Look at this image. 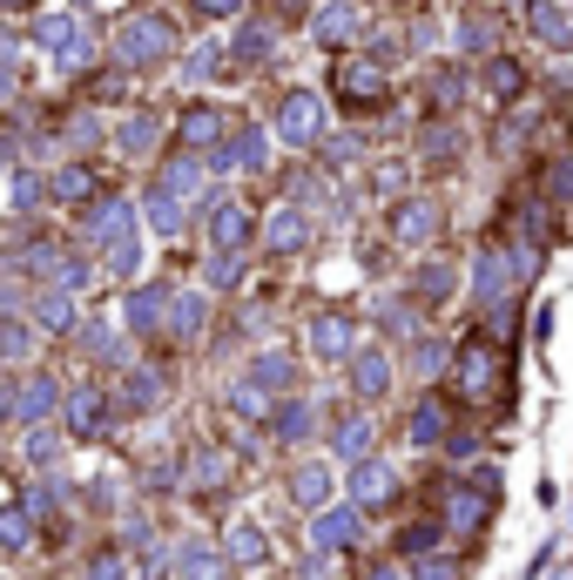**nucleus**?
Listing matches in <instances>:
<instances>
[{
    "label": "nucleus",
    "instance_id": "f257e3e1",
    "mask_svg": "<svg viewBox=\"0 0 573 580\" xmlns=\"http://www.w3.org/2000/svg\"><path fill=\"white\" fill-rule=\"evenodd\" d=\"M122 61L129 68H156V61H169V48H176V34H169V21L163 14H142V21H129L122 27Z\"/></svg>",
    "mask_w": 573,
    "mask_h": 580
},
{
    "label": "nucleus",
    "instance_id": "f03ea898",
    "mask_svg": "<svg viewBox=\"0 0 573 580\" xmlns=\"http://www.w3.org/2000/svg\"><path fill=\"white\" fill-rule=\"evenodd\" d=\"M513 284H520L513 250H492V244H486V250H479V263H473V297L500 311V304H513Z\"/></svg>",
    "mask_w": 573,
    "mask_h": 580
},
{
    "label": "nucleus",
    "instance_id": "7ed1b4c3",
    "mask_svg": "<svg viewBox=\"0 0 573 580\" xmlns=\"http://www.w3.org/2000/svg\"><path fill=\"white\" fill-rule=\"evenodd\" d=\"M318 129H324V102H318L311 88L284 95V108H277V142H290V149H311V142H318Z\"/></svg>",
    "mask_w": 573,
    "mask_h": 580
},
{
    "label": "nucleus",
    "instance_id": "20e7f679",
    "mask_svg": "<svg viewBox=\"0 0 573 580\" xmlns=\"http://www.w3.org/2000/svg\"><path fill=\"white\" fill-rule=\"evenodd\" d=\"M210 163L216 169H263V163H271V135H263V129H237V135H223L210 149Z\"/></svg>",
    "mask_w": 573,
    "mask_h": 580
},
{
    "label": "nucleus",
    "instance_id": "39448f33",
    "mask_svg": "<svg viewBox=\"0 0 573 580\" xmlns=\"http://www.w3.org/2000/svg\"><path fill=\"white\" fill-rule=\"evenodd\" d=\"M358 27H365L358 0H324V8L311 14V34H318L324 48H344V42H358Z\"/></svg>",
    "mask_w": 573,
    "mask_h": 580
},
{
    "label": "nucleus",
    "instance_id": "423d86ee",
    "mask_svg": "<svg viewBox=\"0 0 573 580\" xmlns=\"http://www.w3.org/2000/svg\"><path fill=\"white\" fill-rule=\"evenodd\" d=\"M486 499H500V493H486V486H452V493H445V526H452V533H479V526H486Z\"/></svg>",
    "mask_w": 573,
    "mask_h": 580
},
{
    "label": "nucleus",
    "instance_id": "0eeeda50",
    "mask_svg": "<svg viewBox=\"0 0 573 580\" xmlns=\"http://www.w3.org/2000/svg\"><path fill=\"white\" fill-rule=\"evenodd\" d=\"M129 229H135V203L129 197H108V203L88 210V244H122Z\"/></svg>",
    "mask_w": 573,
    "mask_h": 580
},
{
    "label": "nucleus",
    "instance_id": "6e6552de",
    "mask_svg": "<svg viewBox=\"0 0 573 580\" xmlns=\"http://www.w3.org/2000/svg\"><path fill=\"white\" fill-rule=\"evenodd\" d=\"M68 433H74V439H102V433H108V405H102L95 384L68 392Z\"/></svg>",
    "mask_w": 573,
    "mask_h": 580
},
{
    "label": "nucleus",
    "instance_id": "1a4fd4ad",
    "mask_svg": "<svg viewBox=\"0 0 573 580\" xmlns=\"http://www.w3.org/2000/svg\"><path fill=\"white\" fill-rule=\"evenodd\" d=\"M243 237H250V210H243L237 197H216V203H210V244H216V250H237Z\"/></svg>",
    "mask_w": 573,
    "mask_h": 580
},
{
    "label": "nucleus",
    "instance_id": "9d476101",
    "mask_svg": "<svg viewBox=\"0 0 573 580\" xmlns=\"http://www.w3.org/2000/svg\"><path fill=\"white\" fill-rule=\"evenodd\" d=\"M392 237H398V244H432V237H439V203H432V197H411V203L392 216Z\"/></svg>",
    "mask_w": 573,
    "mask_h": 580
},
{
    "label": "nucleus",
    "instance_id": "9b49d317",
    "mask_svg": "<svg viewBox=\"0 0 573 580\" xmlns=\"http://www.w3.org/2000/svg\"><path fill=\"white\" fill-rule=\"evenodd\" d=\"M263 244H271V250H284V257H290V250H303V244H311V216H303L297 203H284L271 223H263Z\"/></svg>",
    "mask_w": 573,
    "mask_h": 580
},
{
    "label": "nucleus",
    "instance_id": "f8f14e48",
    "mask_svg": "<svg viewBox=\"0 0 573 580\" xmlns=\"http://www.w3.org/2000/svg\"><path fill=\"white\" fill-rule=\"evenodd\" d=\"M55 399H61V384H55L48 371H34V378H21V384H14V418H27V425H34V418H48V412H55Z\"/></svg>",
    "mask_w": 573,
    "mask_h": 580
},
{
    "label": "nucleus",
    "instance_id": "ddd939ff",
    "mask_svg": "<svg viewBox=\"0 0 573 580\" xmlns=\"http://www.w3.org/2000/svg\"><path fill=\"white\" fill-rule=\"evenodd\" d=\"M351 384H358V399H385L392 392V358L385 352H358L351 358Z\"/></svg>",
    "mask_w": 573,
    "mask_h": 580
},
{
    "label": "nucleus",
    "instance_id": "4468645a",
    "mask_svg": "<svg viewBox=\"0 0 573 580\" xmlns=\"http://www.w3.org/2000/svg\"><path fill=\"white\" fill-rule=\"evenodd\" d=\"M358 533H365L358 507H331V513H318V526H311V540H318V547H351Z\"/></svg>",
    "mask_w": 573,
    "mask_h": 580
},
{
    "label": "nucleus",
    "instance_id": "2eb2a0df",
    "mask_svg": "<svg viewBox=\"0 0 573 580\" xmlns=\"http://www.w3.org/2000/svg\"><path fill=\"white\" fill-rule=\"evenodd\" d=\"M351 493H358V507H378V499H392V493H398V473H392V466H378V459H358Z\"/></svg>",
    "mask_w": 573,
    "mask_h": 580
},
{
    "label": "nucleus",
    "instance_id": "dca6fc26",
    "mask_svg": "<svg viewBox=\"0 0 573 580\" xmlns=\"http://www.w3.org/2000/svg\"><path fill=\"white\" fill-rule=\"evenodd\" d=\"M163 304H169V291H163V284H142V291H129V304H122L129 331H156V324H163Z\"/></svg>",
    "mask_w": 573,
    "mask_h": 580
},
{
    "label": "nucleus",
    "instance_id": "f3484780",
    "mask_svg": "<svg viewBox=\"0 0 573 580\" xmlns=\"http://www.w3.org/2000/svg\"><path fill=\"white\" fill-rule=\"evenodd\" d=\"M458 384H466V399L492 392V344H466V352H458Z\"/></svg>",
    "mask_w": 573,
    "mask_h": 580
},
{
    "label": "nucleus",
    "instance_id": "a211bd4d",
    "mask_svg": "<svg viewBox=\"0 0 573 580\" xmlns=\"http://www.w3.org/2000/svg\"><path fill=\"white\" fill-rule=\"evenodd\" d=\"M337 88H344V102H378L385 74H378V61H344L337 68Z\"/></svg>",
    "mask_w": 573,
    "mask_h": 580
},
{
    "label": "nucleus",
    "instance_id": "6ab92c4d",
    "mask_svg": "<svg viewBox=\"0 0 573 580\" xmlns=\"http://www.w3.org/2000/svg\"><path fill=\"white\" fill-rule=\"evenodd\" d=\"M156 405H163V371H142L135 365L122 378V412H156Z\"/></svg>",
    "mask_w": 573,
    "mask_h": 580
},
{
    "label": "nucleus",
    "instance_id": "aec40b11",
    "mask_svg": "<svg viewBox=\"0 0 573 580\" xmlns=\"http://www.w3.org/2000/svg\"><path fill=\"white\" fill-rule=\"evenodd\" d=\"M229 560H237V567H263V560H271V540H263V526H250V520L229 526Z\"/></svg>",
    "mask_w": 573,
    "mask_h": 580
},
{
    "label": "nucleus",
    "instance_id": "412c9836",
    "mask_svg": "<svg viewBox=\"0 0 573 580\" xmlns=\"http://www.w3.org/2000/svg\"><path fill=\"white\" fill-rule=\"evenodd\" d=\"M311 352L318 358H351V318H318L311 324Z\"/></svg>",
    "mask_w": 573,
    "mask_h": 580
},
{
    "label": "nucleus",
    "instance_id": "4be33fe9",
    "mask_svg": "<svg viewBox=\"0 0 573 580\" xmlns=\"http://www.w3.org/2000/svg\"><path fill=\"white\" fill-rule=\"evenodd\" d=\"M176 573L182 580H223V560L203 547V540H182V547H176Z\"/></svg>",
    "mask_w": 573,
    "mask_h": 580
},
{
    "label": "nucleus",
    "instance_id": "5701e85b",
    "mask_svg": "<svg viewBox=\"0 0 573 580\" xmlns=\"http://www.w3.org/2000/svg\"><path fill=\"white\" fill-rule=\"evenodd\" d=\"M142 210H148V223H156L163 237H176V229H182V203H176V189H169V182H156V189H148V197H142Z\"/></svg>",
    "mask_w": 573,
    "mask_h": 580
},
{
    "label": "nucleus",
    "instance_id": "b1692460",
    "mask_svg": "<svg viewBox=\"0 0 573 580\" xmlns=\"http://www.w3.org/2000/svg\"><path fill=\"white\" fill-rule=\"evenodd\" d=\"M27 318L48 324V331H68V324H74V304H68V291H41V297L27 304Z\"/></svg>",
    "mask_w": 573,
    "mask_h": 580
},
{
    "label": "nucleus",
    "instance_id": "393cba45",
    "mask_svg": "<svg viewBox=\"0 0 573 580\" xmlns=\"http://www.w3.org/2000/svg\"><path fill=\"white\" fill-rule=\"evenodd\" d=\"M182 135H189V149H216L223 142V115L216 108H189L182 115Z\"/></svg>",
    "mask_w": 573,
    "mask_h": 580
},
{
    "label": "nucleus",
    "instance_id": "a878e982",
    "mask_svg": "<svg viewBox=\"0 0 573 580\" xmlns=\"http://www.w3.org/2000/svg\"><path fill=\"white\" fill-rule=\"evenodd\" d=\"M290 378H297V365H290L284 352H263V358L250 365V384H263V392H284Z\"/></svg>",
    "mask_w": 573,
    "mask_h": 580
},
{
    "label": "nucleus",
    "instance_id": "bb28decb",
    "mask_svg": "<svg viewBox=\"0 0 573 580\" xmlns=\"http://www.w3.org/2000/svg\"><path fill=\"white\" fill-rule=\"evenodd\" d=\"M156 135H163V115H129V122H122V149H129V156H148Z\"/></svg>",
    "mask_w": 573,
    "mask_h": 580
},
{
    "label": "nucleus",
    "instance_id": "cd10ccee",
    "mask_svg": "<svg viewBox=\"0 0 573 580\" xmlns=\"http://www.w3.org/2000/svg\"><path fill=\"white\" fill-rule=\"evenodd\" d=\"M74 34H82V27H74L68 14H41V21H34V48H48V55H61V48L74 42Z\"/></svg>",
    "mask_w": 573,
    "mask_h": 580
},
{
    "label": "nucleus",
    "instance_id": "c85d7f7f",
    "mask_svg": "<svg viewBox=\"0 0 573 580\" xmlns=\"http://www.w3.org/2000/svg\"><path fill=\"white\" fill-rule=\"evenodd\" d=\"M311 425H318V412L303 405V399H290V405L277 412V439H284V446H297V439H311Z\"/></svg>",
    "mask_w": 573,
    "mask_h": 580
},
{
    "label": "nucleus",
    "instance_id": "c756f323",
    "mask_svg": "<svg viewBox=\"0 0 573 580\" xmlns=\"http://www.w3.org/2000/svg\"><path fill=\"white\" fill-rule=\"evenodd\" d=\"M290 493H297V507H324L331 473H324V466H297V473H290Z\"/></svg>",
    "mask_w": 573,
    "mask_h": 580
},
{
    "label": "nucleus",
    "instance_id": "7c9ffc66",
    "mask_svg": "<svg viewBox=\"0 0 573 580\" xmlns=\"http://www.w3.org/2000/svg\"><path fill=\"white\" fill-rule=\"evenodd\" d=\"M533 27H540V42H553V48L573 42V21H566V8H553V0H540V8H533Z\"/></svg>",
    "mask_w": 573,
    "mask_h": 580
},
{
    "label": "nucleus",
    "instance_id": "2f4dec72",
    "mask_svg": "<svg viewBox=\"0 0 573 580\" xmlns=\"http://www.w3.org/2000/svg\"><path fill=\"white\" fill-rule=\"evenodd\" d=\"M486 88H492V102H513V95L526 88V74H520V61H506V55H500V61L486 68Z\"/></svg>",
    "mask_w": 573,
    "mask_h": 580
},
{
    "label": "nucleus",
    "instance_id": "473e14b6",
    "mask_svg": "<svg viewBox=\"0 0 573 580\" xmlns=\"http://www.w3.org/2000/svg\"><path fill=\"white\" fill-rule=\"evenodd\" d=\"M27 533H34V513L0 507V554H21V547H27Z\"/></svg>",
    "mask_w": 573,
    "mask_h": 580
},
{
    "label": "nucleus",
    "instance_id": "72a5a7b5",
    "mask_svg": "<svg viewBox=\"0 0 573 580\" xmlns=\"http://www.w3.org/2000/svg\"><path fill=\"white\" fill-rule=\"evenodd\" d=\"M331 446H337L344 459H365V446H371V418H344L337 433H331Z\"/></svg>",
    "mask_w": 573,
    "mask_h": 580
},
{
    "label": "nucleus",
    "instance_id": "f704fd0d",
    "mask_svg": "<svg viewBox=\"0 0 573 580\" xmlns=\"http://www.w3.org/2000/svg\"><path fill=\"white\" fill-rule=\"evenodd\" d=\"M452 263H426V270H418V297H426V304H445L452 297Z\"/></svg>",
    "mask_w": 573,
    "mask_h": 580
},
{
    "label": "nucleus",
    "instance_id": "c9c22d12",
    "mask_svg": "<svg viewBox=\"0 0 573 580\" xmlns=\"http://www.w3.org/2000/svg\"><path fill=\"white\" fill-rule=\"evenodd\" d=\"M411 439H418V446L445 439V405H439V399H426V405H418V418H411Z\"/></svg>",
    "mask_w": 573,
    "mask_h": 580
},
{
    "label": "nucleus",
    "instance_id": "e433bc0d",
    "mask_svg": "<svg viewBox=\"0 0 573 580\" xmlns=\"http://www.w3.org/2000/svg\"><path fill=\"white\" fill-rule=\"evenodd\" d=\"M55 197H61V203H88V197H95V176H88V169H61V176H55Z\"/></svg>",
    "mask_w": 573,
    "mask_h": 580
},
{
    "label": "nucleus",
    "instance_id": "4c0bfd02",
    "mask_svg": "<svg viewBox=\"0 0 573 580\" xmlns=\"http://www.w3.org/2000/svg\"><path fill=\"white\" fill-rule=\"evenodd\" d=\"M203 318H210V311H203V297H196V291H182V297H176V338H196Z\"/></svg>",
    "mask_w": 573,
    "mask_h": 580
},
{
    "label": "nucleus",
    "instance_id": "58836bf2",
    "mask_svg": "<svg viewBox=\"0 0 573 580\" xmlns=\"http://www.w3.org/2000/svg\"><path fill=\"white\" fill-rule=\"evenodd\" d=\"M135 263H142V244H135V237L108 244V270H115V277H135Z\"/></svg>",
    "mask_w": 573,
    "mask_h": 580
},
{
    "label": "nucleus",
    "instance_id": "ea45409f",
    "mask_svg": "<svg viewBox=\"0 0 573 580\" xmlns=\"http://www.w3.org/2000/svg\"><path fill=\"white\" fill-rule=\"evenodd\" d=\"M55 452H61L55 433H27V466H55Z\"/></svg>",
    "mask_w": 573,
    "mask_h": 580
},
{
    "label": "nucleus",
    "instance_id": "a19ab883",
    "mask_svg": "<svg viewBox=\"0 0 573 580\" xmlns=\"http://www.w3.org/2000/svg\"><path fill=\"white\" fill-rule=\"evenodd\" d=\"M48 189H55V182H41V176H21V182H14V210H34V203L48 197Z\"/></svg>",
    "mask_w": 573,
    "mask_h": 580
},
{
    "label": "nucleus",
    "instance_id": "79ce46f5",
    "mask_svg": "<svg viewBox=\"0 0 573 580\" xmlns=\"http://www.w3.org/2000/svg\"><path fill=\"white\" fill-rule=\"evenodd\" d=\"M237 270H243L237 250H216V257H210V284H237Z\"/></svg>",
    "mask_w": 573,
    "mask_h": 580
},
{
    "label": "nucleus",
    "instance_id": "37998d69",
    "mask_svg": "<svg viewBox=\"0 0 573 580\" xmlns=\"http://www.w3.org/2000/svg\"><path fill=\"white\" fill-rule=\"evenodd\" d=\"M237 55H243V61H263V55H271V34H263V27H243V34H237Z\"/></svg>",
    "mask_w": 573,
    "mask_h": 580
},
{
    "label": "nucleus",
    "instance_id": "c03bdc74",
    "mask_svg": "<svg viewBox=\"0 0 573 580\" xmlns=\"http://www.w3.org/2000/svg\"><path fill=\"white\" fill-rule=\"evenodd\" d=\"M492 42H500V27H492L486 14H473V21H466V48L479 55V48H492Z\"/></svg>",
    "mask_w": 573,
    "mask_h": 580
},
{
    "label": "nucleus",
    "instance_id": "a18cd8bd",
    "mask_svg": "<svg viewBox=\"0 0 573 580\" xmlns=\"http://www.w3.org/2000/svg\"><path fill=\"white\" fill-rule=\"evenodd\" d=\"M223 480H229V466H223L216 452H203V459H196V486H223Z\"/></svg>",
    "mask_w": 573,
    "mask_h": 580
},
{
    "label": "nucleus",
    "instance_id": "49530a36",
    "mask_svg": "<svg viewBox=\"0 0 573 580\" xmlns=\"http://www.w3.org/2000/svg\"><path fill=\"white\" fill-rule=\"evenodd\" d=\"M0 358H27V331L21 324H0Z\"/></svg>",
    "mask_w": 573,
    "mask_h": 580
},
{
    "label": "nucleus",
    "instance_id": "de8ad7c7",
    "mask_svg": "<svg viewBox=\"0 0 573 580\" xmlns=\"http://www.w3.org/2000/svg\"><path fill=\"white\" fill-rule=\"evenodd\" d=\"M445 371V344H418V378H432Z\"/></svg>",
    "mask_w": 573,
    "mask_h": 580
},
{
    "label": "nucleus",
    "instance_id": "09e8293b",
    "mask_svg": "<svg viewBox=\"0 0 573 580\" xmlns=\"http://www.w3.org/2000/svg\"><path fill=\"white\" fill-rule=\"evenodd\" d=\"M14 88V34H0V95Z\"/></svg>",
    "mask_w": 573,
    "mask_h": 580
},
{
    "label": "nucleus",
    "instance_id": "8fccbe9b",
    "mask_svg": "<svg viewBox=\"0 0 573 580\" xmlns=\"http://www.w3.org/2000/svg\"><path fill=\"white\" fill-rule=\"evenodd\" d=\"M203 74H216V48H196V55H189V82H203Z\"/></svg>",
    "mask_w": 573,
    "mask_h": 580
},
{
    "label": "nucleus",
    "instance_id": "3c124183",
    "mask_svg": "<svg viewBox=\"0 0 573 580\" xmlns=\"http://www.w3.org/2000/svg\"><path fill=\"white\" fill-rule=\"evenodd\" d=\"M88 580H122V560H115V554H102V560L88 567Z\"/></svg>",
    "mask_w": 573,
    "mask_h": 580
},
{
    "label": "nucleus",
    "instance_id": "603ef678",
    "mask_svg": "<svg viewBox=\"0 0 573 580\" xmlns=\"http://www.w3.org/2000/svg\"><path fill=\"white\" fill-rule=\"evenodd\" d=\"M452 573H458L452 560H426V567H418V580H452Z\"/></svg>",
    "mask_w": 573,
    "mask_h": 580
},
{
    "label": "nucleus",
    "instance_id": "864d4df0",
    "mask_svg": "<svg viewBox=\"0 0 573 580\" xmlns=\"http://www.w3.org/2000/svg\"><path fill=\"white\" fill-rule=\"evenodd\" d=\"M553 189H566V197H573V163H560V169H553Z\"/></svg>",
    "mask_w": 573,
    "mask_h": 580
},
{
    "label": "nucleus",
    "instance_id": "5fc2aeb1",
    "mask_svg": "<svg viewBox=\"0 0 573 580\" xmlns=\"http://www.w3.org/2000/svg\"><path fill=\"white\" fill-rule=\"evenodd\" d=\"M371 580H405V573H398V567H378V573H371Z\"/></svg>",
    "mask_w": 573,
    "mask_h": 580
},
{
    "label": "nucleus",
    "instance_id": "6e6d98bb",
    "mask_svg": "<svg viewBox=\"0 0 573 580\" xmlns=\"http://www.w3.org/2000/svg\"><path fill=\"white\" fill-rule=\"evenodd\" d=\"M0 8H21V0H0Z\"/></svg>",
    "mask_w": 573,
    "mask_h": 580
}]
</instances>
